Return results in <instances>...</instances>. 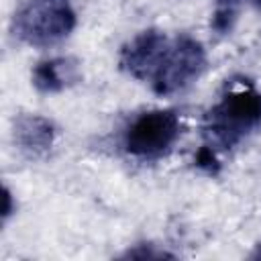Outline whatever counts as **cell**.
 <instances>
[{
	"label": "cell",
	"instance_id": "12",
	"mask_svg": "<svg viewBox=\"0 0 261 261\" xmlns=\"http://www.w3.org/2000/svg\"><path fill=\"white\" fill-rule=\"evenodd\" d=\"M253 2H255V6H257V8L261 10V0H253Z\"/></svg>",
	"mask_w": 261,
	"mask_h": 261
},
{
	"label": "cell",
	"instance_id": "4",
	"mask_svg": "<svg viewBox=\"0 0 261 261\" xmlns=\"http://www.w3.org/2000/svg\"><path fill=\"white\" fill-rule=\"evenodd\" d=\"M204 67H206V51L202 43L196 41L194 37L181 35L175 41H169L151 77V86L159 96L181 92L202 75Z\"/></svg>",
	"mask_w": 261,
	"mask_h": 261
},
{
	"label": "cell",
	"instance_id": "13",
	"mask_svg": "<svg viewBox=\"0 0 261 261\" xmlns=\"http://www.w3.org/2000/svg\"><path fill=\"white\" fill-rule=\"evenodd\" d=\"M255 257H261V251H259V253H257V255H255Z\"/></svg>",
	"mask_w": 261,
	"mask_h": 261
},
{
	"label": "cell",
	"instance_id": "7",
	"mask_svg": "<svg viewBox=\"0 0 261 261\" xmlns=\"http://www.w3.org/2000/svg\"><path fill=\"white\" fill-rule=\"evenodd\" d=\"M77 80V65L69 57H53L41 61L33 71V86L43 94L65 90Z\"/></svg>",
	"mask_w": 261,
	"mask_h": 261
},
{
	"label": "cell",
	"instance_id": "2",
	"mask_svg": "<svg viewBox=\"0 0 261 261\" xmlns=\"http://www.w3.org/2000/svg\"><path fill=\"white\" fill-rule=\"evenodd\" d=\"M75 10L71 0H29L16 14L14 35L33 47H49L75 29Z\"/></svg>",
	"mask_w": 261,
	"mask_h": 261
},
{
	"label": "cell",
	"instance_id": "6",
	"mask_svg": "<svg viewBox=\"0 0 261 261\" xmlns=\"http://www.w3.org/2000/svg\"><path fill=\"white\" fill-rule=\"evenodd\" d=\"M14 145L27 157H43L55 143V126L39 114H20L12 128Z\"/></svg>",
	"mask_w": 261,
	"mask_h": 261
},
{
	"label": "cell",
	"instance_id": "10",
	"mask_svg": "<svg viewBox=\"0 0 261 261\" xmlns=\"http://www.w3.org/2000/svg\"><path fill=\"white\" fill-rule=\"evenodd\" d=\"M124 257H128V259H165V257H171V255L165 253V251H157V249H153V245H149V247L139 245L137 249L128 251Z\"/></svg>",
	"mask_w": 261,
	"mask_h": 261
},
{
	"label": "cell",
	"instance_id": "11",
	"mask_svg": "<svg viewBox=\"0 0 261 261\" xmlns=\"http://www.w3.org/2000/svg\"><path fill=\"white\" fill-rule=\"evenodd\" d=\"M10 210H12V206H10V192L8 190H4V218H8L10 216Z\"/></svg>",
	"mask_w": 261,
	"mask_h": 261
},
{
	"label": "cell",
	"instance_id": "5",
	"mask_svg": "<svg viewBox=\"0 0 261 261\" xmlns=\"http://www.w3.org/2000/svg\"><path fill=\"white\" fill-rule=\"evenodd\" d=\"M167 45H169V39L161 31H155V29L143 31L122 47L120 67L137 80L151 82Z\"/></svg>",
	"mask_w": 261,
	"mask_h": 261
},
{
	"label": "cell",
	"instance_id": "8",
	"mask_svg": "<svg viewBox=\"0 0 261 261\" xmlns=\"http://www.w3.org/2000/svg\"><path fill=\"white\" fill-rule=\"evenodd\" d=\"M243 0H216L214 6V14H212V29L220 35H226L232 31L237 16H239V8H241Z\"/></svg>",
	"mask_w": 261,
	"mask_h": 261
},
{
	"label": "cell",
	"instance_id": "9",
	"mask_svg": "<svg viewBox=\"0 0 261 261\" xmlns=\"http://www.w3.org/2000/svg\"><path fill=\"white\" fill-rule=\"evenodd\" d=\"M216 155H218L216 151H212L210 147L202 145L200 151L196 153V165H198L200 169L208 171V173H216V169H218V159H216Z\"/></svg>",
	"mask_w": 261,
	"mask_h": 261
},
{
	"label": "cell",
	"instance_id": "1",
	"mask_svg": "<svg viewBox=\"0 0 261 261\" xmlns=\"http://www.w3.org/2000/svg\"><path fill=\"white\" fill-rule=\"evenodd\" d=\"M259 128L261 92L251 80H232L204 116V145L216 153L232 151Z\"/></svg>",
	"mask_w": 261,
	"mask_h": 261
},
{
	"label": "cell",
	"instance_id": "3",
	"mask_svg": "<svg viewBox=\"0 0 261 261\" xmlns=\"http://www.w3.org/2000/svg\"><path fill=\"white\" fill-rule=\"evenodd\" d=\"M181 133V122L175 110L159 108L139 114L124 130L122 147L124 151L143 161L161 159Z\"/></svg>",
	"mask_w": 261,
	"mask_h": 261
}]
</instances>
